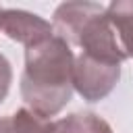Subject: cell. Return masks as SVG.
Returning <instances> with one entry per match:
<instances>
[{
  "instance_id": "cell-1",
  "label": "cell",
  "mask_w": 133,
  "mask_h": 133,
  "mask_svg": "<svg viewBox=\"0 0 133 133\" xmlns=\"http://www.w3.org/2000/svg\"><path fill=\"white\" fill-rule=\"evenodd\" d=\"M75 54L71 46L52 35L25 48V69L21 75V98L33 114L52 121L73 98Z\"/></svg>"
},
{
  "instance_id": "cell-2",
  "label": "cell",
  "mask_w": 133,
  "mask_h": 133,
  "mask_svg": "<svg viewBox=\"0 0 133 133\" xmlns=\"http://www.w3.org/2000/svg\"><path fill=\"white\" fill-rule=\"evenodd\" d=\"M52 27L69 46H79L81 54L94 60L108 64H123V60H127L106 6L98 2L58 4L52 15Z\"/></svg>"
},
{
  "instance_id": "cell-3",
  "label": "cell",
  "mask_w": 133,
  "mask_h": 133,
  "mask_svg": "<svg viewBox=\"0 0 133 133\" xmlns=\"http://www.w3.org/2000/svg\"><path fill=\"white\" fill-rule=\"evenodd\" d=\"M121 79V64H108L94 60L85 54L75 56L73 66V89L85 102L104 100Z\"/></svg>"
},
{
  "instance_id": "cell-4",
  "label": "cell",
  "mask_w": 133,
  "mask_h": 133,
  "mask_svg": "<svg viewBox=\"0 0 133 133\" xmlns=\"http://www.w3.org/2000/svg\"><path fill=\"white\" fill-rule=\"evenodd\" d=\"M0 29L4 31L6 37L23 44L25 48H31L56 33L50 21L42 19L35 12L21 10V8H2Z\"/></svg>"
},
{
  "instance_id": "cell-5",
  "label": "cell",
  "mask_w": 133,
  "mask_h": 133,
  "mask_svg": "<svg viewBox=\"0 0 133 133\" xmlns=\"http://www.w3.org/2000/svg\"><path fill=\"white\" fill-rule=\"evenodd\" d=\"M108 19L116 31L127 58H133V0H114L106 6Z\"/></svg>"
},
{
  "instance_id": "cell-6",
  "label": "cell",
  "mask_w": 133,
  "mask_h": 133,
  "mask_svg": "<svg viewBox=\"0 0 133 133\" xmlns=\"http://www.w3.org/2000/svg\"><path fill=\"white\" fill-rule=\"evenodd\" d=\"M50 133H112V127L96 112H73L52 121Z\"/></svg>"
},
{
  "instance_id": "cell-7",
  "label": "cell",
  "mask_w": 133,
  "mask_h": 133,
  "mask_svg": "<svg viewBox=\"0 0 133 133\" xmlns=\"http://www.w3.org/2000/svg\"><path fill=\"white\" fill-rule=\"evenodd\" d=\"M10 123L15 133H50L52 129V121H46L27 108H19L17 112H12Z\"/></svg>"
},
{
  "instance_id": "cell-8",
  "label": "cell",
  "mask_w": 133,
  "mask_h": 133,
  "mask_svg": "<svg viewBox=\"0 0 133 133\" xmlns=\"http://www.w3.org/2000/svg\"><path fill=\"white\" fill-rule=\"evenodd\" d=\"M12 83V66L4 54H0V102L6 98L8 89Z\"/></svg>"
},
{
  "instance_id": "cell-9",
  "label": "cell",
  "mask_w": 133,
  "mask_h": 133,
  "mask_svg": "<svg viewBox=\"0 0 133 133\" xmlns=\"http://www.w3.org/2000/svg\"><path fill=\"white\" fill-rule=\"evenodd\" d=\"M0 133H15V131H12L10 116H0Z\"/></svg>"
},
{
  "instance_id": "cell-10",
  "label": "cell",
  "mask_w": 133,
  "mask_h": 133,
  "mask_svg": "<svg viewBox=\"0 0 133 133\" xmlns=\"http://www.w3.org/2000/svg\"><path fill=\"white\" fill-rule=\"evenodd\" d=\"M0 12H2V6H0Z\"/></svg>"
}]
</instances>
